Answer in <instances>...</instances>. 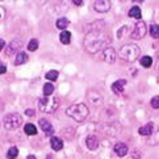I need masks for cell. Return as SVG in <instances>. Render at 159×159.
Masks as SVG:
<instances>
[{"mask_svg":"<svg viewBox=\"0 0 159 159\" xmlns=\"http://www.w3.org/2000/svg\"><path fill=\"white\" fill-rule=\"evenodd\" d=\"M107 25L104 21H96L88 25V30L84 36V48L89 53H98L105 50L111 43V36L107 33Z\"/></svg>","mask_w":159,"mask_h":159,"instance_id":"1","label":"cell"},{"mask_svg":"<svg viewBox=\"0 0 159 159\" xmlns=\"http://www.w3.org/2000/svg\"><path fill=\"white\" fill-rule=\"evenodd\" d=\"M139 54H141V48L135 43L122 45L121 49L118 50V57L125 62H134L135 59H138Z\"/></svg>","mask_w":159,"mask_h":159,"instance_id":"2","label":"cell"},{"mask_svg":"<svg viewBox=\"0 0 159 159\" xmlns=\"http://www.w3.org/2000/svg\"><path fill=\"white\" fill-rule=\"evenodd\" d=\"M67 116H70L71 118H74L76 122H83L88 116V107L83 103H78V104H72L66 109Z\"/></svg>","mask_w":159,"mask_h":159,"instance_id":"3","label":"cell"},{"mask_svg":"<svg viewBox=\"0 0 159 159\" xmlns=\"http://www.w3.org/2000/svg\"><path fill=\"white\" fill-rule=\"evenodd\" d=\"M59 107V100L57 98H42L38 100V109L42 113H53L58 109Z\"/></svg>","mask_w":159,"mask_h":159,"instance_id":"4","label":"cell"},{"mask_svg":"<svg viewBox=\"0 0 159 159\" xmlns=\"http://www.w3.org/2000/svg\"><path fill=\"white\" fill-rule=\"evenodd\" d=\"M3 124L7 130H15L22 125V117L19 113H9V115L4 117Z\"/></svg>","mask_w":159,"mask_h":159,"instance_id":"5","label":"cell"},{"mask_svg":"<svg viewBox=\"0 0 159 159\" xmlns=\"http://www.w3.org/2000/svg\"><path fill=\"white\" fill-rule=\"evenodd\" d=\"M147 33V28L143 21H138L137 24L134 25L133 32H132V38L133 39H142Z\"/></svg>","mask_w":159,"mask_h":159,"instance_id":"6","label":"cell"},{"mask_svg":"<svg viewBox=\"0 0 159 159\" xmlns=\"http://www.w3.org/2000/svg\"><path fill=\"white\" fill-rule=\"evenodd\" d=\"M111 2L109 0H98V2H95L93 3V8L96 12H99V13H105L108 12V11L111 9Z\"/></svg>","mask_w":159,"mask_h":159,"instance_id":"7","label":"cell"},{"mask_svg":"<svg viewBox=\"0 0 159 159\" xmlns=\"http://www.w3.org/2000/svg\"><path fill=\"white\" fill-rule=\"evenodd\" d=\"M103 58L107 63H115L116 58H117V53L113 48H107L105 50H103Z\"/></svg>","mask_w":159,"mask_h":159,"instance_id":"8","label":"cell"},{"mask_svg":"<svg viewBox=\"0 0 159 159\" xmlns=\"http://www.w3.org/2000/svg\"><path fill=\"white\" fill-rule=\"evenodd\" d=\"M87 100L93 105H100L101 101H103V98H101L100 93L96 92V91H88L87 92Z\"/></svg>","mask_w":159,"mask_h":159,"instance_id":"9","label":"cell"},{"mask_svg":"<svg viewBox=\"0 0 159 159\" xmlns=\"http://www.w3.org/2000/svg\"><path fill=\"white\" fill-rule=\"evenodd\" d=\"M21 48H22V42L20 41V39H15V41H12L9 43V46L7 48V50H5V54L9 57V55L15 54L16 52H19Z\"/></svg>","mask_w":159,"mask_h":159,"instance_id":"10","label":"cell"},{"mask_svg":"<svg viewBox=\"0 0 159 159\" xmlns=\"http://www.w3.org/2000/svg\"><path fill=\"white\" fill-rule=\"evenodd\" d=\"M38 122H39V126H41V129L43 130V133H46V135H52V134L54 133L53 125L50 124L48 120H45V118H41V120H39Z\"/></svg>","mask_w":159,"mask_h":159,"instance_id":"11","label":"cell"},{"mask_svg":"<svg viewBox=\"0 0 159 159\" xmlns=\"http://www.w3.org/2000/svg\"><path fill=\"white\" fill-rule=\"evenodd\" d=\"M86 145H87V147L89 150H96L99 147V138L96 137V135L91 134V135H88L87 139H86Z\"/></svg>","mask_w":159,"mask_h":159,"instance_id":"12","label":"cell"},{"mask_svg":"<svg viewBox=\"0 0 159 159\" xmlns=\"http://www.w3.org/2000/svg\"><path fill=\"white\" fill-rule=\"evenodd\" d=\"M146 143L150 146L159 145V126H157L155 130H152V133H151V135H149V139H147Z\"/></svg>","mask_w":159,"mask_h":159,"instance_id":"13","label":"cell"},{"mask_svg":"<svg viewBox=\"0 0 159 159\" xmlns=\"http://www.w3.org/2000/svg\"><path fill=\"white\" fill-rule=\"evenodd\" d=\"M125 86H126V80H125V79H118L117 82L112 84V91L115 93H121Z\"/></svg>","mask_w":159,"mask_h":159,"instance_id":"14","label":"cell"},{"mask_svg":"<svg viewBox=\"0 0 159 159\" xmlns=\"http://www.w3.org/2000/svg\"><path fill=\"white\" fill-rule=\"evenodd\" d=\"M115 152L118 157H125L128 154V146L124 142H118V143L115 145Z\"/></svg>","mask_w":159,"mask_h":159,"instance_id":"15","label":"cell"},{"mask_svg":"<svg viewBox=\"0 0 159 159\" xmlns=\"http://www.w3.org/2000/svg\"><path fill=\"white\" fill-rule=\"evenodd\" d=\"M152 130H154V124L149 122V124H146L145 126L139 128V129H138V133H139L141 135H151Z\"/></svg>","mask_w":159,"mask_h":159,"instance_id":"16","label":"cell"},{"mask_svg":"<svg viewBox=\"0 0 159 159\" xmlns=\"http://www.w3.org/2000/svg\"><path fill=\"white\" fill-rule=\"evenodd\" d=\"M28 62V54L24 53V52H19L15 58V65L16 66H20V65H24Z\"/></svg>","mask_w":159,"mask_h":159,"instance_id":"17","label":"cell"},{"mask_svg":"<svg viewBox=\"0 0 159 159\" xmlns=\"http://www.w3.org/2000/svg\"><path fill=\"white\" fill-rule=\"evenodd\" d=\"M50 143H52V149L54 151H59V150H62V147H63V141L58 137H52Z\"/></svg>","mask_w":159,"mask_h":159,"instance_id":"18","label":"cell"},{"mask_svg":"<svg viewBox=\"0 0 159 159\" xmlns=\"http://www.w3.org/2000/svg\"><path fill=\"white\" fill-rule=\"evenodd\" d=\"M128 15H129V17H132V19H137L138 21H141V17H142V13H141V9L138 8V7H132L129 9V12H128Z\"/></svg>","mask_w":159,"mask_h":159,"instance_id":"19","label":"cell"},{"mask_svg":"<svg viewBox=\"0 0 159 159\" xmlns=\"http://www.w3.org/2000/svg\"><path fill=\"white\" fill-rule=\"evenodd\" d=\"M59 39H61V42L63 45H69L70 41H71V33L67 32V30H63L59 34Z\"/></svg>","mask_w":159,"mask_h":159,"instance_id":"20","label":"cell"},{"mask_svg":"<svg viewBox=\"0 0 159 159\" xmlns=\"http://www.w3.org/2000/svg\"><path fill=\"white\" fill-rule=\"evenodd\" d=\"M24 132L28 135H36L37 134V128L33 124H26L25 126H24Z\"/></svg>","mask_w":159,"mask_h":159,"instance_id":"21","label":"cell"},{"mask_svg":"<svg viewBox=\"0 0 159 159\" xmlns=\"http://www.w3.org/2000/svg\"><path fill=\"white\" fill-rule=\"evenodd\" d=\"M69 24H70V21H69V19H66V17H59L58 20H57V28H58V29L63 30Z\"/></svg>","mask_w":159,"mask_h":159,"instance_id":"22","label":"cell"},{"mask_svg":"<svg viewBox=\"0 0 159 159\" xmlns=\"http://www.w3.org/2000/svg\"><path fill=\"white\" fill-rule=\"evenodd\" d=\"M139 62H141V65L143 66V67H146V69H149V67H151V65H152V58L151 57H142V58L139 59Z\"/></svg>","mask_w":159,"mask_h":159,"instance_id":"23","label":"cell"},{"mask_svg":"<svg viewBox=\"0 0 159 159\" xmlns=\"http://www.w3.org/2000/svg\"><path fill=\"white\" fill-rule=\"evenodd\" d=\"M53 92H54V86L52 83H46L43 86V96H50V95H53Z\"/></svg>","mask_w":159,"mask_h":159,"instance_id":"24","label":"cell"},{"mask_svg":"<svg viewBox=\"0 0 159 159\" xmlns=\"http://www.w3.org/2000/svg\"><path fill=\"white\" fill-rule=\"evenodd\" d=\"M17 154H19V150L16 146H12L11 149L8 150V154H7V158L8 159H16L17 158Z\"/></svg>","mask_w":159,"mask_h":159,"instance_id":"25","label":"cell"},{"mask_svg":"<svg viewBox=\"0 0 159 159\" xmlns=\"http://www.w3.org/2000/svg\"><path fill=\"white\" fill-rule=\"evenodd\" d=\"M150 34L152 38H159V25L152 24L150 26Z\"/></svg>","mask_w":159,"mask_h":159,"instance_id":"26","label":"cell"},{"mask_svg":"<svg viewBox=\"0 0 159 159\" xmlns=\"http://www.w3.org/2000/svg\"><path fill=\"white\" fill-rule=\"evenodd\" d=\"M37 49H38V41L36 38L30 39L29 43H28V50H30V52H36Z\"/></svg>","mask_w":159,"mask_h":159,"instance_id":"27","label":"cell"},{"mask_svg":"<svg viewBox=\"0 0 159 159\" xmlns=\"http://www.w3.org/2000/svg\"><path fill=\"white\" fill-rule=\"evenodd\" d=\"M57 78H58V71L57 70H52L46 72V79L48 80H57Z\"/></svg>","mask_w":159,"mask_h":159,"instance_id":"28","label":"cell"},{"mask_svg":"<svg viewBox=\"0 0 159 159\" xmlns=\"http://www.w3.org/2000/svg\"><path fill=\"white\" fill-rule=\"evenodd\" d=\"M150 104H151V107L154 108V109H159V96H154V98L151 99Z\"/></svg>","mask_w":159,"mask_h":159,"instance_id":"29","label":"cell"},{"mask_svg":"<svg viewBox=\"0 0 159 159\" xmlns=\"http://www.w3.org/2000/svg\"><path fill=\"white\" fill-rule=\"evenodd\" d=\"M5 71H7V66L0 62V75H2V74H4Z\"/></svg>","mask_w":159,"mask_h":159,"instance_id":"30","label":"cell"},{"mask_svg":"<svg viewBox=\"0 0 159 159\" xmlns=\"http://www.w3.org/2000/svg\"><path fill=\"white\" fill-rule=\"evenodd\" d=\"M25 115H26V116H29V117H32V116H34V115H36V112L33 111V109H26V111H25Z\"/></svg>","mask_w":159,"mask_h":159,"instance_id":"31","label":"cell"},{"mask_svg":"<svg viewBox=\"0 0 159 159\" xmlns=\"http://www.w3.org/2000/svg\"><path fill=\"white\" fill-rule=\"evenodd\" d=\"M4 46H5V41L4 39H0V52L4 49Z\"/></svg>","mask_w":159,"mask_h":159,"instance_id":"32","label":"cell"},{"mask_svg":"<svg viewBox=\"0 0 159 159\" xmlns=\"http://www.w3.org/2000/svg\"><path fill=\"white\" fill-rule=\"evenodd\" d=\"M74 4H75V5H82L83 2H80V0H74Z\"/></svg>","mask_w":159,"mask_h":159,"instance_id":"33","label":"cell"},{"mask_svg":"<svg viewBox=\"0 0 159 159\" xmlns=\"http://www.w3.org/2000/svg\"><path fill=\"white\" fill-rule=\"evenodd\" d=\"M26 159H36V157H34V155H29V157H28Z\"/></svg>","mask_w":159,"mask_h":159,"instance_id":"34","label":"cell"},{"mask_svg":"<svg viewBox=\"0 0 159 159\" xmlns=\"http://www.w3.org/2000/svg\"><path fill=\"white\" fill-rule=\"evenodd\" d=\"M0 17H2V15H0Z\"/></svg>","mask_w":159,"mask_h":159,"instance_id":"35","label":"cell"},{"mask_svg":"<svg viewBox=\"0 0 159 159\" xmlns=\"http://www.w3.org/2000/svg\"><path fill=\"white\" fill-rule=\"evenodd\" d=\"M158 70H159V67H158Z\"/></svg>","mask_w":159,"mask_h":159,"instance_id":"36","label":"cell"},{"mask_svg":"<svg viewBox=\"0 0 159 159\" xmlns=\"http://www.w3.org/2000/svg\"><path fill=\"white\" fill-rule=\"evenodd\" d=\"M158 55H159V53H158Z\"/></svg>","mask_w":159,"mask_h":159,"instance_id":"37","label":"cell"}]
</instances>
